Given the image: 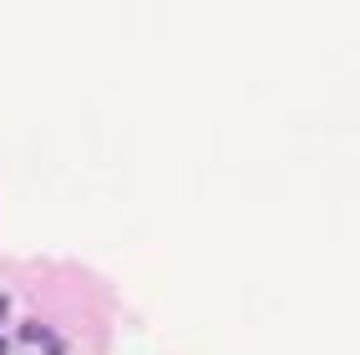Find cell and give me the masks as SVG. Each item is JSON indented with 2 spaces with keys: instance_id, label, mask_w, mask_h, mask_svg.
Returning a JSON list of instances; mask_svg holds the SVG:
<instances>
[{
  "instance_id": "cell-1",
  "label": "cell",
  "mask_w": 360,
  "mask_h": 355,
  "mask_svg": "<svg viewBox=\"0 0 360 355\" xmlns=\"http://www.w3.org/2000/svg\"><path fill=\"white\" fill-rule=\"evenodd\" d=\"M0 315H6V295H0Z\"/></svg>"
},
{
  "instance_id": "cell-2",
  "label": "cell",
  "mask_w": 360,
  "mask_h": 355,
  "mask_svg": "<svg viewBox=\"0 0 360 355\" xmlns=\"http://www.w3.org/2000/svg\"><path fill=\"white\" fill-rule=\"evenodd\" d=\"M0 355H6V340H0Z\"/></svg>"
}]
</instances>
